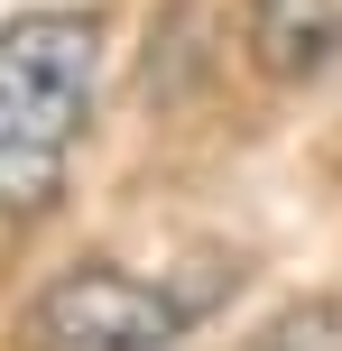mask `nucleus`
Returning <instances> with one entry per match:
<instances>
[{
	"label": "nucleus",
	"mask_w": 342,
	"mask_h": 351,
	"mask_svg": "<svg viewBox=\"0 0 342 351\" xmlns=\"http://www.w3.org/2000/svg\"><path fill=\"white\" fill-rule=\"evenodd\" d=\"M93 19L37 10L0 28V204L37 213L65 185V158L93 111Z\"/></svg>",
	"instance_id": "nucleus-1"
},
{
	"label": "nucleus",
	"mask_w": 342,
	"mask_h": 351,
	"mask_svg": "<svg viewBox=\"0 0 342 351\" xmlns=\"http://www.w3.org/2000/svg\"><path fill=\"white\" fill-rule=\"evenodd\" d=\"M185 324H195V296H167L111 259H84L28 305L19 351H167Z\"/></svg>",
	"instance_id": "nucleus-2"
},
{
	"label": "nucleus",
	"mask_w": 342,
	"mask_h": 351,
	"mask_svg": "<svg viewBox=\"0 0 342 351\" xmlns=\"http://www.w3.org/2000/svg\"><path fill=\"white\" fill-rule=\"evenodd\" d=\"M241 37L269 84H315L342 56V0H241Z\"/></svg>",
	"instance_id": "nucleus-3"
},
{
	"label": "nucleus",
	"mask_w": 342,
	"mask_h": 351,
	"mask_svg": "<svg viewBox=\"0 0 342 351\" xmlns=\"http://www.w3.org/2000/svg\"><path fill=\"white\" fill-rule=\"evenodd\" d=\"M241 351H342V278L315 287V296H296V305H278Z\"/></svg>",
	"instance_id": "nucleus-4"
}]
</instances>
